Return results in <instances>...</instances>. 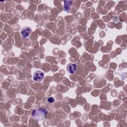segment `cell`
<instances>
[{
  "instance_id": "cell-1",
  "label": "cell",
  "mask_w": 127,
  "mask_h": 127,
  "mask_svg": "<svg viewBox=\"0 0 127 127\" xmlns=\"http://www.w3.org/2000/svg\"><path fill=\"white\" fill-rule=\"evenodd\" d=\"M47 113V111L46 109L41 108L38 109L33 110L32 113V117L37 122H39L45 119Z\"/></svg>"
},
{
  "instance_id": "cell-2",
  "label": "cell",
  "mask_w": 127,
  "mask_h": 127,
  "mask_svg": "<svg viewBox=\"0 0 127 127\" xmlns=\"http://www.w3.org/2000/svg\"><path fill=\"white\" fill-rule=\"evenodd\" d=\"M44 77V73L40 70H37L34 73L33 79L35 81L41 82L43 80Z\"/></svg>"
},
{
  "instance_id": "cell-3",
  "label": "cell",
  "mask_w": 127,
  "mask_h": 127,
  "mask_svg": "<svg viewBox=\"0 0 127 127\" xmlns=\"http://www.w3.org/2000/svg\"><path fill=\"white\" fill-rule=\"evenodd\" d=\"M66 70L68 73L73 74L77 70V65L74 63H69L66 66Z\"/></svg>"
},
{
  "instance_id": "cell-4",
  "label": "cell",
  "mask_w": 127,
  "mask_h": 127,
  "mask_svg": "<svg viewBox=\"0 0 127 127\" xmlns=\"http://www.w3.org/2000/svg\"><path fill=\"white\" fill-rule=\"evenodd\" d=\"M31 32V29L28 27H24L21 30V34L23 37L27 38L29 36Z\"/></svg>"
},
{
  "instance_id": "cell-5",
  "label": "cell",
  "mask_w": 127,
  "mask_h": 127,
  "mask_svg": "<svg viewBox=\"0 0 127 127\" xmlns=\"http://www.w3.org/2000/svg\"><path fill=\"white\" fill-rule=\"evenodd\" d=\"M72 1L71 0H64V8L66 11L69 12L70 6L71 5Z\"/></svg>"
},
{
  "instance_id": "cell-6",
  "label": "cell",
  "mask_w": 127,
  "mask_h": 127,
  "mask_svg": "<svg viewBox=\"0 0 127 127\" xmlns=\"http://www.w3.org/2000/svg\"><path fill=\"white\" fill-rule=\"evenodd\" d=\"M48 102H49V103H53V102H54L55 99H54V98L53 97H49V98L48 99Z\"/></svg>"
}]
</instances>
